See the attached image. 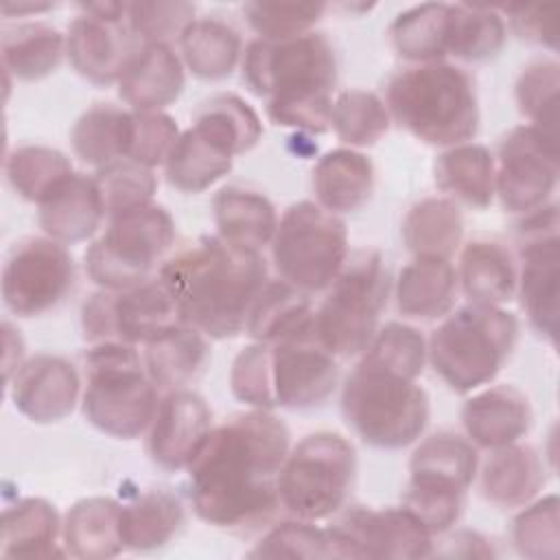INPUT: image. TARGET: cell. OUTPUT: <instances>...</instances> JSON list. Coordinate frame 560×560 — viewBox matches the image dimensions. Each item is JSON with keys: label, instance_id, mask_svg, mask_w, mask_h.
<instances>
[{"label": "cell", "instance_id": "cell-1", "mask_svg": "<svg viewBox=\"0 0 560 560\" xmlns=\"http://www.w3.org/2000/svg\"><path fill=\"white\" fill-rule=\"evenodd\" d=\"M289 448V427L269 409L232 413L212 427L186 468L195 514L230 532L265 525L282 508L278 481Z\"/></svg>", "mask_w": 560, "mask_h": 560}, {"label": "cell", "instance_id": "cell-2", "mask_svg": "<svg viewBox=\"0 0 560 560\" xmlns=\"http://www.w3.org/2000/svg\"><path fill=\"white\" fill-rule=\"evenodd\" d=\"M158 278L177 302L182 322L210 339L245 332L249 311L267 284V262L256 249L201 236L168 256Z\"/></svg>", "mask_w": 560, "mask_h": 560}, {"label": "cell", "instance_id": "cell-3", "mask_svg": "<svg viewBox=\"0 0 560 560\" xmlns=\"http://www.w3.org/2000/svg\"><path fill=\"white\" fill-rule=\"evenodd\" d=\"M243 83L267 98V116L278 127L324 133L330 129L337 52L332 42L311 31L282 42L252 39L241 57Z\"/></svg>", "mask_w": 560, "mask_h": 560}, {"label": "cell", "instance_id": "cell-4", "mask_svg": "<svg viewBox=\"0 0 560 560\" xmlns=\"http://www.w3.org/2000/svg\"><path fill=\"white\" fill-rule=\"evenodd\" d=\"M385 105L407 133L431 147L472 142L479 131L475 81L455 63H416L396 72Z\"/></svg>", "mask_w": 560, "mask_h": 560}, {"label": "cell", "instance_id": "cell-5", "mask_svg": "<svg viewBox=\"0 0 560 560\" xmlns=\"http://www.w3.org/2000/svg\"><path fill=\"white\" fill-rule=\"evenodd\" d=\"M518 319L503 306L466 304L442 317L427 341V361L455 394L488 385L510 359Z\"/></svg>", "mask_w": 560, "mask_h": 560}, {"label": "cell", "instance_id": "cell-6", "mask_svg": "<svg viewBox=\"0 0 560 560\" xmlns=\"http://www.w3.org/2000/svg\"><path fill=\"white\" fill-rule=\"evenodd\" d=\"M83 368L81 411L96 431L116 440H133L149 431L160 405V389L149 378L136 346L92 343L83 354Z\"/></svg>", "mask_w": 560, "mask_h": 560}, {"label": "cell", "instance_id": "cell-7", "mask_svg": "<svg viewBox=\"0 0 560 560\" xmlns=\"http://www.w3.org/2000/svg\"><path fill=\"white\" fill-rule=\"evenodd\" d=\"M341 416L365 444L398 451L424 433L429 396L413 378L359 361L341 387Z\"/></svg>", "mask_w": 560, "mask_h": 560}, {"label": "cell", "instance_id": "cell-8", "mask_svg": "<svg viewBox=\"0 0 560 560\" xmlns=\"http://www.w3.org/2000/svg\"><path fill=\"white\" fill-rule=\"evenodd\" d=\"M389 291L392 278L381 252L348 254L346 265L315 308V341L337 359L361 357L378 330Z\"/></svg>", "mask_w": 560, "mask_h": 560}, {"label": "cell", "instance_id": "cell-9", "mask_svg": "<svg viewBox=\"0 0 560 560\" xmlns=\"http://www.w3.org/2000/svg\"><path fill=\"white\" fill-rule=\"evenodd\" d=\"M479 468L477 446L457 433L424 438L411 453L402 505L433 534L453 529Z\"/></svg>", "mask_w": 560, "mask_h": 560}, {"label": "cell", "instance_id": "cell-10", "mask_svg": "<svg viewBox=\"0 0 560 560\" xmlns=\"http://www.w3.org/2000/svg\"><path fill=\"white\" fill-rule=\"evenodd\" d=\"M107 228L85 249V271L94 284L122 291L151 280L175 243V221L155 201L107 217Z\"/></svg>", "mask_w": 560, "mask_h": 560}, {"label": "cell", "instance_id": "cell-11", "mask_svg": "<svg viewBox=\"0 0 560 560\" xmlns=\"http://www.w3.org/2000/svg\"><path fill=\"white\" fill-rule=\"evenodd\" d=\"M357 479V451L335 431L304 435L280 470V505L295 518L326 521L348 501Z\"/></svg>", "mask_w": 560, "mask_h": 560}, {"label": "cell", "instance_id": "cell-12", "mask_svg": "<svg viewBox=\"0 0 560 560\" xmlns=\"http://www.w3.org/2000/svg\"><path fill=\"white\" fill-rule=\"evenodd\" d=\"M269 245L278 278L308 295L326 291L350 254L343 219L308 199L282 212Z\"/></svg>", "mask_w": 560, "mask_h": 560}, {"label": "cell", "instance_id": "cell-13", "mask_svg": "<svg viewBox=\"0 0 560 560\" xmlns=\"http://www.w3.org/2000/svg\"><path fill=\"white\" fill-rule=\"evenodd\" d=\"M521 269L516 293L529 326L553 348L560 332V236L558 206L545 203L527 214L518 225Z\"/></svg>", "mask_w": 560, "mask_h": 560}, {"label": "cell", "instance_id": "cell-14", "mask_svg": "<svg viewBox=\"0 0 560 560\" xmlns=\"http://www.w3.org/2000/svg\"><path fill=\"white\" fill-rule=\"evenodd\" d=\"M177 324H182L177 302L160 278L122 291L98 289L81 308V328L90 343L144 346Z\"/></svg>", "mask_w": 560, "mask_h": 560}, {"label": "cell", "instance_id": "cell-15", "mask_svg": "<svg viewBox=\"0 0 560 560\" xmlns=\"http://www.w3.org/2000/svg\"><path fill=\"white\" fill-rule=\"evenodd\" d=\"M74 284V260L63 243L48 236H26L7 254L2 267V300L18 317H37L63 302Z\"/></svg>", "mask_w": 560, "mask_h": 560}, {"label": "cell", "instance_id": "cell-16", "mask_svg": "<svg viewBox=\"0 0 560 560\" xmlns=\"http://www.w3.org/2000/svg\"><path fill=\"white\" fill-rule=\"evenodd\" d=\"M558 184V136L534 125L505 133L494 160V195L514 214L545 206Z\"/></svg>", "mask_w": 560, "mask_h": 560}, {"label": "cell", "instance_id": "cell-17", "mask_svg": "<svg viewBox=\"0 0 560 560\" xmlns=\"http://www.w3.org/2000/svg\"><path fill=\"white\" fill-rule=\"evenodd\" d=\"M328 525L337 558H429L431 532L405 508L350 505Z\"/></svg>", "mask_w": 560, "mask_h": 560}, {"label": "cell", "instance_id": "cell-18", "mask_svg": "<svg viewBox=\"0 0 560 560\" xmlns=\"http://www.w3.org/2000/svg\"><path fill=\"white\" fill-rule=\"evenodd\" d=\"M271 346V387L276 407L304 411L322 407L339 381L337 357L315 337Z\"/></svg>", "mask_w": 560, "mask_h": 560}, {"label": "cell", "instance_id": "cell-19", "mask_svg": "<svg viewBox=\"0 0 560 560\" xmlns=\"http://www.w3.org/2000/svg\"><path fill=\"white\" fill-rule=\"evenodd\" d=\"M212 431V409L188 387L171 389L160 398L149 424L147 453L164 470H182L195 459Z\"/></svg>", "mask_w": 560, "mask_h": 560}, {"label": "cell", "instance_id": "cell-20", "mask_svg": "<svg viewBox=\"0 0 560 560\" xmlns=\"http://www.w3.org/2000/svg\"><path fill=\"white\" fill-rule=\"evenodd\" d=\"M142 46L127 20L79 13L66 31V57L72 70L96 85L118 83Z\"/></svg>", "mask_w": 560, "mask_h": 560}, {"label": "cell", "instance_id": "cell-21", "mask_svg": "<svg viewBox=\"0 0 560 560\" xmlns=\"http://www.w3.org/2000/svg\"><path fill=\"white\" fill-rule=\"evenodd\" d=\"M7 385L13 407L35 424L66 420L83 394L77 368L68 359L48 352L24 359Z\"/></svg>", "mask_w": 560, "mask_h": 560}, {"label": "cell", "instance_id": "cell-22", "mask_svg": "<svg viewBox=\"0 0 560 560\" xmlns=\"http://www.w3.org/2000/svg\"><path fill=\"white\" fill-rule=\"evenodd\" d=\"M37 206V221L44 236L63 245L92 238L107 217L96 177L74 171L63 177Z\"/></svg>", "mask_w": 560, "mask_h": 560}, {"label": "cell", "instance_id": "cell-23", "mask_svg": "<svg viewBox=\"0 0 560 560\" xmlns=\"http://www.w3.org/2000/svg\"><path fill=\"white\" fill-rule=\"evenodd\" d=\"M529 398L514 385L477 389L462 407L466 438L479 448H499L518 442L532 427Z\"/></svg>", "mask_w": 560, "mask_h": 560}, {"label": "cell", "instance_id": "cell-24", "mask_svg": "<svg viewBox=\"0 0 560 560\" xmlns=\"http://www.w3.org/2000/svg\"><path fill=\"white\" fill-rule=\"evenodd\" d=\"M184 83V63L171 44H144L116 85L131 112H164L179 98Z\"/></svg>", "mask_w": 560, "mask_h": 560}, {"label": "cell", "instance_id": "cell-25", "mask_svg": "<svg viewBox=\"0 0 560 560\" xmlns=\"http://www.w3.org/2000/svg\"><path fill=\"white\" fill-rule=\"evenodd\" d=\"M547 483V468L538 451L523 442L492 448L479 470L481 494L497 508H523Z\"/></svg>", "mask_w": 560, "mask_h": 560}, {"label": "cell", "instance_id": "cell-26", "mask_svg": "<svg viewBox=\"0 0 560 560\" xmlns=\"http://www.w3.org/2000/svg\"><path fill=\"white\" fill-rule=\"evenodd\" d=\"M313 190L317 203L328 212H354L374 192V164L357 149H330L313 166Z\"/></svg>", "mask_w": 560, "mask_h": 560}, {"label": "cell", "instance_id": "cell-27", "mask_svg": "<svg viewBox=\"0 0 560 560\" xmlns=\"http://www.w3.org/2000/svg\"><path fill=\"white\" fill-rule=\"evenodd\" d=\"M459 282L451 260L413 258L394 282V298L400 315L433 322L451 313Z\"/></svg>", "mask_w": 560, "mask_h": 560}, {"label": "cell", "instance_id": "cell-28", "mask_svg": "<svg viewBox=\"0 0 560 560\" xmlns=\"http://www.w3.org/2000/svg\"><path fill=\"white\" fill-rule=\"evenodd\" d=\"M315 308L308 293L295 289L284 280H273L258 293L249 319L247 335L262 343H284L313 335Z\"/></svg>", "mask_w": 560, "mask_h": 560}, {"label": "cell", "instance_id": "cell-29", "mask_svg": "<svg viewBox=\"0 0 560 560\" xmlns=\"http://www.w3.org/2000/svg\"><path fill=\"white\" fill-rule=\"evenodd\" d=\"M61 525L57 508L42 497L18 499L4 508L0 525L2 558H52L66 556L61 549Z\"/></svg>", "mask_w": 560, "mask_h": 560}, {"label": "cell", "instance_id": "cell-30", "mask_svg": "<svg viewBox=\"0 0 560 560\" xmlns=\"http://www.w3.org/2000/svg\"><path fill=\"white\" fill-rule=\"evenodd\" d=\"M457 282L470 304L503 306L516 295V262L508 247L492 238H472L464 245Z\"/></svg>", "mask_w": 560, "mask_h": 560}, {"label": "cell", "instance_id": "cell-31", "mask_svg": "<svg viewBox=\"0 0 560 560\" xmlns=\"http://www.w3.org/2000/svg\"><path fill=\"white\" fill-rule=\"evenodd\" d=\"M61 545L81 560H105L125 551L120 503L109 497L79 499L63 516Z\"/></svg>", "mask_w": 560, "mask_h": 560}, {"label": "cell", "instance_id": "cell-32", "mask_svg": "<svg viewBox=\"0 0 560 560\" xmlns=\"http://www.w3.org/2000/svg\"><path fill=\"white\" fill-rule=\"evenodd\" d=\"M212 214L217 236L245 249L260 252L278 228V212L269 197L243 186H223L212 199Z\"/></svg>", "mask_w": 560, "mask_h": 560}, {"label": "cell", "instance_id": "cell-33", "mask_svg": "<svg viewBox=\"0 0 560 560\" xmlns=\"http://www.w3.org/2000/svg\"><path fill=\"white\" fill-rule=\"evenodd\" d=\"M433 179L448 199L488 208L494 199V155L479 142L446 147L433 162Z\"/></svg>", "mask_w": 560, "mask_h": 560}, {"label": "cell", "instance_id": "cell-34", "mask_svg": "<svg viewBox=\"0 0 560 560\" xmlns=\"http://www.w3.org/2000/svg\"><path fill=\"white\" fill-rule=\"evenodd\" d=\"M142 361L158 389H182L203 372L208 361L206 335L182 322L144 343Z\"/></svg>", "mask_w": 560, "mask_h": 560}, {"label": "cell", "instance_id": "cell-35", "mask_svg": "<svg viewBox=\"0 0 560 560\" xmlns=\"http://www.w3.org/2000/svg\"><path fill=\"white\" fill-rule=\"evenodd\" d=\"M184 523V505L168 488H149L120 503V536L125 549L153 551L171 542Z\"/></svg>", "mask_w": 560, "mask_h": 560}, {"label": "cell", "instance_id": "cell-36", "mask_svg": "<svg viewBox=\"0 0 560 560\" xmlns=\"http://www.w3.org/2000/svg\"><path fill=\"white\" fill-rule=\"evenodd\" d=\"M177 42L182 63L203 81L228 79L243 57L238 31L219 18H195Z\"/></svg>", "mask_w": 560, "mask_h": 560}, {"label": "cell", "instance_id": "cell-37", "mask_svg": "<svg viewBox=\"0 0 560 560\" xmlns=\"http://www.w3.org/2000/svg\"><path fill=\"white\" fill-rule=\"evenodd\" d=\"M464 236V217L448 197H424L402 219V241L413 258L451 260Z\"/></svg>", "mask_w": 560, "mask_h": 560}, {"label": "cell", "instance_id": "cell-38", "mask_svg": "<svg viewBox=\"0 0 560 560\" xmlns=\"http://www.w3.org/2000/svg\"><path fill=\"white\" fill-rule=\"evenodd\" d=\"M0 50L7 77L39 81L59 68L66 35L46 22H22L2 31Z\"/></svg>", "mask_w": 560, "mask_h": 560}, {"label": "cell", "instance_id": "cell-39", "mask_svg": "<svg viewBox=\"0 0 560 560\" xmlns=\"http://www.w3.org/2000/svg\"><path fill=\"white\" fill-rule=\"evenodd\" d=\"M131 138V109L114 103H94L72 125L70 144L74 155L103 168L120 158H127Z\"/></svg>", "mask_w": 560, "mask_h": 560}, {"label": "cell", "instance_id": "cell-40", "mask_svg": "<svg viewBox=\"0 0 560 560\" xmlns=\"http://www.w3.org/2000/svg\"><path fill=\"white\" fill-rule=\"evenodd\" d=\"M192 127L232 158L252 151L262 138V120L256 109L230 92L203 101L192 116Z\"/></svg>", "mask_w": 560, "mask_h": 560}, {"label": "cell", "instance_id": "cell-41", "mask_svg": "<svg viewBox=\"0 0 560 560\" xmlns=\"http://www.w3.org/2000/svg\"><path fill=\"white\" fill-rule=\"evenodd\" d=\"M448 15L446 2H422L398 13L389 24L394 50L416 63L444 61L448 55Z\"/></svg>", "mask_w": 560, "mask_h": 560}, {"label": "cell", "instance_id": "cell-42", "mask_svg": "<svg viewBox=\"0 0 560 560\" xmlns=\"http://www.w3.org/2000/svg\"><path fill=\"white\" fill-rule=\"evenodd\" d=\"M234 158L203 138L192 125L179 133L164 162L166 182L179 192H203L232 171Z\"/></svg>", "mask_w": 560, "mask_h": 560}, {"label": "cell", "instance_id": "cell-43", "mask_svg": "<svg viewBox=\"0 0 560 560\" xmlns=\"http://www.w3.org/2000/svg\"><path fill=\"white\" fill-rule=\"evenodd\" d=\"M508 37L503 13L486 4H451L448 55L462 61H486L499 55Z\"/></svg>", "mask_w": 560, "mask_h": 560}, {"label": "cell", "instance_id": "cell-44", "mask_svg": "<svg viewBox=\"0 0 560 560\" xmlns=\"http://www.w3.org/2000/svg\"><path fill=\"white\" fill-rule=\"evenodd\" d=\"M70 173V158L46 144H20L9 151L4 160L9 186L31 203H42V199Z\"/></svg>", "mask_w": 560, "mask_h": 560}, {"label": "cell", "instance_id": "cell-45", "mask_svg": "<svg viewBox=\"0 0 560 560\" xmlns=\"http://www.w3.org/2000/svg\"><path fill=\"white\" fill-rule=\"evenodd\" d=\"M392 116L383 98L370 90L350 88L332 98L330 127L350 149L376 144L389 129Z\"/></svg>", "mask_w": 560, "mask_h": 560}, {"label": "cell", "instance_id": "cell-46", "mask_svg": "<svg viewBox=\"0 0 560 560\" xmlns=\"http://www.w3.org/2000/svg\"><path fill=\"white\" fill-rule=\"evenodd\" d=\"M558 90L560 66L556 59H536L523 68L516 79L514 96L518 112L551 136H558Z\"/></svg>", "mask_w": 560, "mask_h": 560}, {"label": "cell", "instance_id": "cell-47", "mask_svg": "<svg viewBox=\"0 0 560 560\" xmlns=\"http://www.w3.org/2000/svg\"><path fill=\"white\" fill-rule=\"evenodd\" d=\"M361 361L392 370L407 378H418L427 363V339L416 326L387 322L361 354Z\"/></svg>", "mask_w": 560, "mask_h": 560}, {"label": "cell", "instance_id": "cell-48", "mask_svg": "<svg viewBox=\"0 0 560 560\" xmlns=\"http://www.w3.org/2000/svg\"><path fill=\"white\" fill-rule=\"evenodd\" d=\"M560 501L556 494L536 497L512 523V542L523 558L556 560L560 556Z\"/></svg>", "mask_w": 560, "mask_h": 560}, {"label": "cell", "instance_id": "cell-49", "mask_svg": "<svg viewBox=\"0 0 560 560\" xmlns=\"http://www.w3.org/2000/svg\"><path fill=\"white\" fill-rule=\"evenodd\" d=\"M252 558H337L328 527L293 518L273 525L247 553Z\"/></svg>", "mask_w": 560, "mask_h": 560}, {"label": "cell", "instance_id": "cell-50", "mask_svg": "<svg viewBox=\"0 0 560 560\" xmlns=\"http://www.w3.org/2000/svg\"><path fill=\"white\" fill-rule=\"evenodd\" d=\"M324 2H245L243 15L260 39L282 42L304 33L322 20Z\"/></svg>", "mask_w": 560, "mask_h": 560}, {"label": "cell", "instance_id": "cell-51", "mask_svg": "<svg viewBox=\"0 0 560 560\" xmlns=\"http://www.w3.org/2000/svg\"><path fill=\"white\" fill-rule=\"evenodd\" d=\"M94 177L107 217L153 201L158 190V177L153 175V168H147L129 158H120L98 168Z\"/></svg>", "mask_w": 560, "mask_h": 560}, {"label": "cell", "instance_id": "cell-52", "mask_svg": "<svg viewBox=\"0 0 560 560\" xmlns=\"http://www.w3.org/2000/svg\"><path fill=\"white\" fill-rule=\"evenodd\" d=\"M195 20V4L182 0L127 2V24L142 44H168Z\"/></svg>", "mask_w": 560, "mask_h": 560}, {"label": "cell", "instance_id": "cell-53", "mask_svg": "<svg viewBox=\"0 0 560 560\" xmlns=\"http://www.w3.org/2000/svg\"><path fill=\"white\" fill-rule=\"evenodd\" d=\"M230 389L236 400L249 405L252 409H273V387H271V346L254 341L245 346L232 361Z\"/></svg>", "mask_w": 560, "mask_h": 560}, {"label": "cell", "instance_id": "cell-54", "mask_svg": "<svg viewBox=\"0 0 560 560\" xmlns=\"http://www.w3.org/2000/svg\"><path fill=\"white\" fill-rule=\"evenodd\" d=\"M179 133L175 118L166 112H131L127 158L147 168L164 166Z\"/></svg>", "mask_w": 560, "mask_h": 560}, {"label": "cell", "instance_id": "cell-55", "mask_svg": "<svg viewBox=\"0 0 560 560\" xmlns=\"http://www.w3.org/2000/svg\"><path fill=\"white\" fill-rule=\"evenodd\" d=\"M558 7L556 4H508L503 13L512 33L536 46L558 50Z\"/></svg>", "mask_w": 560, "mask_h": 560}, {"label": "cell", "instance_id": "cell-56", "mask_svg": "<svg viewBox=\"0 0 560 560\" xmlns=\"http://www.w3.org/2000/svg\"><path fill=\"white\" fill-rule=\"evenodd\" d=\"M442 540H433L431 556H446V558H492L494 549L490 547L488 538L472 529H455L444 532Z\"/></svg>", "mask_w": 560, "mask_h": 560}, {"label": "cell", "instance_id": "cell-57", "mask_svg": "<svg viewBox=\"0 0 560 560\" xmlns=\"http://www.w3.org/2000/svg\"><path fill=\"white\" fill-rule=\"evenodd\" d=\"M2 343H4L2 370H4V383H9L13 378V374L18 372V368L24 363V341H22V335L9 322H2Z\"/></svg>", "mask_w": 560, "mask_h": 560}, {"label": "cell", "instance_id": "cell-58", "mask_svg": "<svg viewBox=\"0 0 560 560\" xmlns=\"http://www.w3.org/2000/svg\"><path fill=\"white\" fill-rule=\"evenodd\" d=\"M50 9H55V4H50V2H4L2 7H0V11H2V15H7V18H22V15H28V13H44V11H50Z\"/></svg>", "mask_w": 560, "mask_h": 560}, {"label": "cell", "instance_id": "cell-59", "mask_svg": "<svg viewBox=\"0 0 560 560\" xmlns=\"http://www.w3.org/2000/svg\"><path fill=\"white\" fill-rule=\"evenodd\" d=\"M372 7H374V4H361L359 9H372ZM346 9H348V11H352V9H357V7H352V4H346Z\"/></svg>", "mask_w": 560, "mask_h": 560}]
</instances>
